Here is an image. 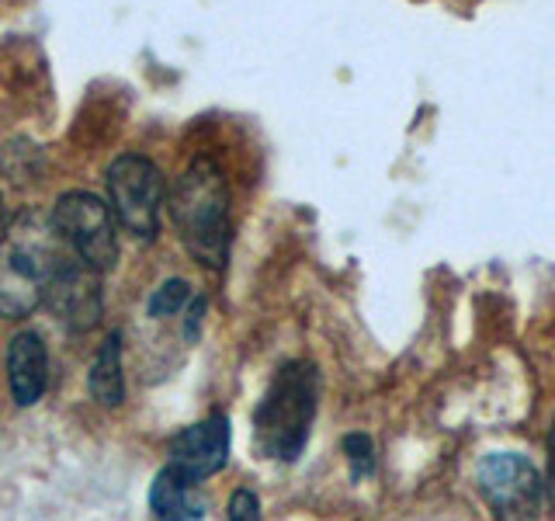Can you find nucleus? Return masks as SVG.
Segmentation results:
<instances>
[{
    "instance_id": "obj_1",
    "label": "nucleus",
    "mask_w": 555,
    "mask_h": 521,
    "mask_svg": "<svg viewBox=\"0 0 555 521\" xmlns=\"http://www.w3.org/2000/svg\"><path fill=\"white\" fill-rule=\"evenodd\" d=\"M74 254L42 208L17 213L0 233V317L25 320L46 303L52 278Z\"/></svg>"
},
{
    "instance_id": "obj_2",
    "label": "nucleus",
    "mask_w": 555,
    "mask_h": 521,
    "mask_svg": "<svg viewBox=\"0 0 555 521\" xmlns=\"http://www.w3.org/2000/svg\"><path fill=\"white\" fill-rule=\"evenodd\" d=\"M170 219L188 254L219 271L230 257V188L216 161L198 156L170 191Z\"/></svg>"
},
{
    "instance_id": "obj_3",
    "label": "nucleus",
    "mask_w": 555,
    "mask_h": 521,
    "mask_svg": "<svg viewBox=\"0 0 555 521\" xmlns=\"http://www.w3.org/2000/svg\"><path fill=\"white\" fill-rule=\"evenodd\" d=\"M320 407V372L312 361H288L274 372L271 386L254 410V445L260 456L295 462L309 442Z\"/></svg>"
},
{
    "instance_id": "obj_4",
    "label": "nucleus",
    "mask_w": 555,
    "mask_h": 521,
    "mask_svg": "<svg viewBox=\"0 0 555 521\" xmlns=\"http://www.w3.org/2000/svg\"><path fill=\"white\" fill-rule=\"evenodd\" d=\"M104 181H108V205L115 219L126 226L135 240H156V233H160V216H164V199H167L160 167H156L150 156L121 153L112 161Z\"/></svg>"
},
{
    "instance_id": "obj_5",
    "label": "nucleus",
    "mask_w": 555,
    "mask_h": 521,
    "mask_svg": "<svg viewBox=\"0 0 555 521\" xmlns=\"http://www.w3.org/2000/svg\"><path fill=\"white\" fill-rule=\"evenodd\" d=\"M52 223L63 237V243L80 260H87L98 271H108L118 257L115 240V213L108 202H101L91 191H66L52 205Z\"/></svg>"
},
{
    "instance_id": "obj_6",
    "label": "nucleus",
    "mask_w": 555,
    "mask_h": 521,
    "mask_svg": "<svg viewBox=\"0 0 555 521\" xmlns=\"http://www.w3.org/2000/svg\"><path fill=\"white\" fill-rule=\"evenodd\" d=\"M476 483L500 521H531L545 491L534 462L517 452H490L476 469Z\"/></svg>"
},
{
    "instance_id": "obj_7",
    "label": "nucleus",
    "mask_w": 555,
    "mask_h": 521,
    "mask_svg": "<svg viewBox=\"0 0 555 521\" xmlns=\"http://www.w3.org/2000/svg\"><path fill=\"white\" fill-rule=\"evenodd\" d=\"M98 275H101L98 268H91L77 254H69L60 275L52 278V285L46 292V306L56 313L69 330H91L101 320L104 303H101Z\"/></svg>"
},
{
    "instance_id": "obj_8",
    "label": "nucleus",
    "mask_w": 555,
    "mask_h": 521,
    "mask_svg": "<svg viewBox=\"0 0 555 521\" xmlns=\"http://www.w3.org/2000/svg\"><path fill=\"white\" fill-rule=\"evenodd\" d=\"M230 459V421L222 414L205 417V421L178 431L170 439V466L181 469L191 480L216 476Z\"/></svg>"
},
{
    "instance_id": "obj_9",
    "label": "nucleus",
    "mask_w": 555,
    "mask_h": 521,
    "mask_svg": "<svg viewBox=\"0 0 555 521\" xmlns=\"http://www.w3.org/2000/svg\"><path fill=\"white\" fill-rule=\"evenodd\" d=\"M8 379L17 407L39 404L46 386H49V352L46 341L35 330H22L11 338L8 347Z\"/></svg>"
},
{
    "instance_id": "obj_10",
    "label": "nucleus",
    "mask_w": 555,
    "mask_h": 521,
    "mask_svg": "<svg viewBox=\"0 0 555 521\" xmlns=\"http://www.w3.org/2000/svg\"><path fill=\"white\" fill-rule=\"evenodd\" d=\"M150 511L156 521H202L205 500L195 480L167 462V469H160L150 486Z\"/></svg>"
},
{
    "instance_id": "obj_11",
    "label": "nucleus",
    "mask_w": 555,
    "mask_h": 521,
    "mask_svg": "<svg viewBox=\"0 0 555 521\" xmlns=\"http://www.w3.org/2000/svg\"><path fill=\"white\" fill-rule=\"evenodd\" d=\"M87 390L98 399L101 407H118L126 399V379H121V334L104 338L101 352L91 365V376H87Z\"/></svg>"
},
{
    "instance_id": "obj_12",
    "label": "nucleus",
    "mask_w": 555,
    "mask_h": 521,
    "mask_svg": "<svg viewBox=\"0 0 555 521\" xmlns=\"http://www.w3.org/2000/svg\"><path fill=\"white\" fill-rule=\"evenodd\" d=\"M191 300H195V295H191V285L184 278H170V282H164L150 295L146 309H150V317L164 320V317H178L184 306H191Z\"/></svg>"
},
{
    "instance_id": "obj_13",
    "label": "nucleus",
    "mask_w": 555,
    "mask_h": 521,
    "mask_svg": "<svg viewBox=\"0 0 555 521\" xmlns=\"http://www.w3.org/2000/svg\"><path fill=\"white\" fill-rule=\"evenodd\" d=\"M344 456H347V462H351V476L354 480L369 476L375 469V445H372L369 434H361V431L347 434V439H344Z\"/></svg>"
},
{
    "instance_id": "obj_14",
    "label": "nucleus",
    "mask_w": 555,
    "mask_h": 521,
    "mask_svg": "<svg viewBox=\"0 0 555 521\" xmlns=\"http://www.w3.org/2000/svg\"><path fill=\"white\" fill-rule=\"evenodd\" d=\"M225 521H260V500L250 491H236L225 508Z\"/></svg>"
},
{
    "instance_id": "obj_15",
    "label": "nucleus",
    "mask_w": 555,
    "mask_h": 521,
    "mask_svg": "<svg viewBox=\"0 0 555 521\" xmlns=\"http://www.w3.org/2000/svg\"><path fill=\"white\" fill-rule=\"evenodd\" d=\"M545 491L555 504V424H552V439H548V480H545Z\"/></svg>"
},
{
    "instance_id": "obj_16",
    "label": "nucleus",
    "mask_w": 555,
    "mask_h": 521,
    "mask_svg": "<svg viewBox=\"0 0 555 521\" xmlns=\"http://www.w3.org/2000/svg\"><path fill=\"white\" fill-rule=\"evenodd\" d=\"M0 219H4V199H0Z\"/></svg>"
}]
</instances>
